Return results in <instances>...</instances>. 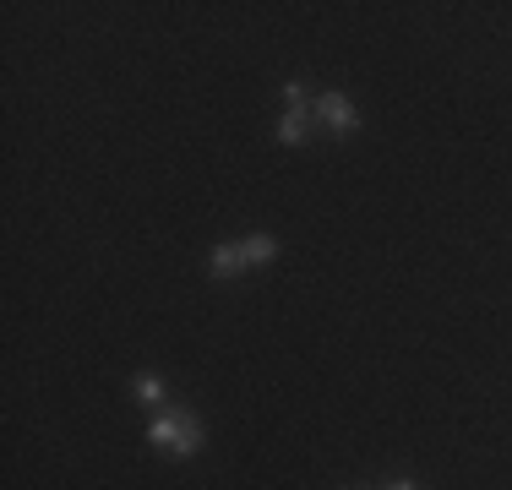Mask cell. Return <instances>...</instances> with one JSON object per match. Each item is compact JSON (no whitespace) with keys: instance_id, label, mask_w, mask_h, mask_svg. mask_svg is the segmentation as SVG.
Instances as JSON below:
<instances>
[{"instance_id":"cell-1","label":"cell","mask_w":512,"mask_h":490,"mask_svg":"<svg viewBox=\"0 0 512 490\" xmlns=\"http://www.w3.org/2000/svg\"><path fill=\"white\" fill-rule=\"evenodd\" d=\"M148 441L158 452H169V458H191V452H202V420L191 409H180V403H169V409L153 414Z\"/></svg>"},{"instance_id":"cell-2","label":"cell","mask_w":512,"mask_h":490,"mask_svg":"<svg viewBox=\"0 0 512 490\" xmlns=\"http://www.w3.org/2000/svg\"><path fill=\"white\" fill-rule=\"evenodd\" d=\"M311 120H316L322 131H333V137H355V131H360V109H355V98L338 93V88L311 98Z\"/></svg>"},{"instance_id":"cell-3","label":"cell","mask_w":512,"mask_h":490,"mask_svg":"<svg viewBox=\"0 0 512 490\" xmlns=\"http://www.w3.org/2000/svg\"><path fill=\"white\" fill-rule=\"evenodd\" d=\"M131 398H137L142 403V409H169V387H164V376H153V371H137V376H131Z\"/></svg>"},{"instance_id":"cell-4","label":"cell","mask_w":512,"mask_h":490,"mask_svg":"<svg viewBox=\"0 0 512 490\" xmlns=\"http://www.w3.org/2000/svg\"><path fill=\"white\" fill-rule=\"evenodd\" d=\"M207 273L224 278V284L246 273V256H240V245H213V256H207Z\"/></svg>"},{"instance_id":"cell-5","label":"cell","mask_w":512,"mask_h":490,"mask_svg":"<svg viewBox=\"0 0 512 490\" xmlns=\"http://www.w3.org/2000/svg\"><path fill=\"white\" fill-rule=\"evenodd\" d=\"M311 126H316L311 109H284V120H278V142H284V147H300V142L311 137Z\"/></svg>"},{"instance_id":"cell-6","label":"cell","mask_w":512,"mask_h":490,"mask_svg":"<svg viewBox=\"0 0 512 490\" xmlns=\"http://www.w3.org/2000/svg\"><path fill=\"white\" fill-rule=\"evenodd\" d=\"M240 256H246V273H251V267H267V262H278V240L256 229V235L240 240Z\"/></svg>"},{"instance_id":"cell-7","label":"cell","mask_w":512,"mask_h":490,"mask_svg":"<svg viewBox=\"0 0 512 490\" xmlns=\"http://www.w3.org/2000/svg\"><path fill=\"white\" fill-rule=\"evenodd\" d=\"M311 98H316V93H311L300 77H289V82H284V109H311Z\"/></svg>"},{"instance_id":"cell-8","label":"cell","mask_w":512,"mask_h":490,"mask_svg":"<svg viewBox=\"0 0 512 490\" xmlns=\"http://www.w3.org/2000/svg\"><path fill=\"white\" fill-rule=\"evenodd\" d=\"M382 490H420V485H414V480H387Z\"/></svg>"}]
</instances>
